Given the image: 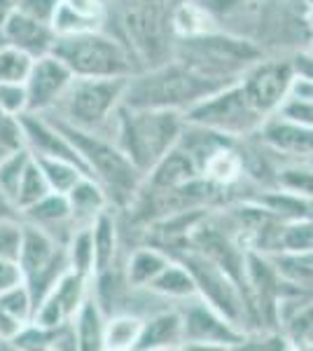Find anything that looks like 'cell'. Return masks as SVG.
<instances>
[{
    "label": "cell",
    "instance_id": "1",
    "mask_svg": "<svg viewBox=\"0 0 313 351\" xmlns=\"http://www.w3.org/2000/svg\"><path fill=\"white\" fill-rule=\"evenodd\" d=\"M227 87L222 82L199 75L178 59H166L157 66L140 68L127 80L122 106L127 108H155V110H180L187 112L195 104L206 99L218 89Z\"/></svg>",
    "mask_w": 313,
    "mask_h": 351
},
{
    "label": "cell",
    "instance_id": "2",
    "mask_svg": "<svg viewBox=\"0 0 313 351\" xmlns=\"http://www.w3.org/2000/svg\"><path fill=\"white\" fill-rule=\"evenodd\" d=\"M183 129L185 112L180 110L119 106L110 127V138L145 176L173 145H178Z\"/></svg>",
    "mask_w": 313,
    "mask_h": 351
},
{
    "label": "cell",
    "instance_id": "3",
    "mask_svg": "<svg viewBox=\"0 0 313 351\" xmlns=\"http://www.w3.org/2000/svg\"><path fill=\"white\" fill-rule=\"evenodd\" d=\"M171 56L183 61L199 75L208 80L234 84L264 52L255 40H248L234 33H222L220 28L195 38H175Z\"/></svg>",
    "mask_w": 313,
    "mask_h": 351
},
{
    "label": "cell",
    "instance_id": "4",
    "mask_svg": "<svg viewBox=\"0 0 313 351\" xmlns=\"http://www.w3.org/2000/svg\"><path fill=\"white\" fill-rule=\"evenodd\" d=\"M49 120L77 148L89 176H94L103 185L108 197H110V204H115V206H131V202L136 199L140 185H143L145 176L136 169V164L124 155V150L119 148L115 141L103 134L71 127V124L56 120V117H49Z\"/></svg>",
    "mask_w": 313,
    "mask_h": 351
},
{
    "label": "cell",
    "instance_id": "5",
    "mask_svg": "<svg viewBox=\"0 0 313 351\" xmlns=\"http://www.w3.org/2000/svg\"><path fill=\"white\" fill-rule=\"evenodd\" d=\"M52 52L75 77H131L140 71L127 43L105 28L56 38Z\"/></svg>",
    "mask_w": 313,
    "mask_h": 351
},
{
    "label": "cell",
    "instance_id": "6",
    "mask_svg": "<svg viewBox=\"0 0 313 351\" xmlns=\"http://www.w3.org/2000/svg\"><path fill=\"white\" fill-rule=\"evenodd\" d=\"M127 80L129 77H73L59 104L42 115L110 138V127L122 106Z\"/></svg>",
    "mask_w": 313,
    "mask_h": 351
},
{
    "label": "cell",
    "instance_id": "7",
    "mask_svg": "<svg viewBox=\"0 0 313 351\" xmlns=\"http://www.w3.org/2000/svg\"><path fill=\"white\" fill-rule=\"evenodd\" d=\"M171 0H119L122 40L140 68L157 66L171 59Z\"/></svg>",
    "mask_w": 313,
    "mask_h": 351
},
{
    "label": "cell",
    "instance_id": "8",
    "mask_svg": "<svg viewBox=\"0 0 313 351\" xmlns=\"http://www.w3.org/2000/svg\"><path fill=\"white\" fill-rule=\"evenodd\" d=\"M264 120L266 117L250 106L238 82L218 89L185 112V122L199 124L231 141H246L248 136H255Z\"/></svg>",
    "mask_w": 313,
    "mask_h": 351
},
{
    "label": "cell",
    "instance_id": "9",
    "mask_svg": "<svg viewBox=\"0 0 313 351\" xmlns=\"http://www.w3.org/2000/svg\"><path fill=\"white\" fill-rule=\"evenodd\" d=\"M171 258L180 260L192 271V276L197 281L199 298L206 300L210 307L218 309L236 328L246 330V324H250V319H253L248 309V298L241 291V286L218 263H213L210 258L190 246L180 248V253H173Z\"/></svg>",
    "mask_w": 313,
    "mask_h": 351
},
{
    "label": "cell",
    "instance_id": "10",
    "mask_svg": "<svg viewBox=\"0 0 313 351\" xmlns=\"http://www.w3.org/2000/svg\"><path fill=\"white\" fill-rule=\"evenodd\" d=\"M19 267L24 274V284L38 302L52 291L64 271L71 269L66 256V243L45 232L38 225L24 223V241L19 251Z\"/></svg>",
    "mask_w": 313,
    "mask_h": 351
},
{
    "label": "cell",
    "instance_id": "11",
    "mask_svg": "<svg viewBox=\"0 0 313 351\" xmlns=\"http://www.w3.org/2000/svg\"><path fill=\"white\" fill-rule=\"evenodd\" d=\"M185 307H180L183 316V349H234L241 347L246 330L236 328L227 321L215 307H210L206 300L190 298L185 300Z\"/></svg>",
    "mask_w": 313,
    "mask_h": 351
},
{
    "label": "cell",
    "instance_id": "12",
    "mask_svg": "<svg viewBox=\"0 0 313 351\" xmlns=\"http://www.w3.org/2000/svg\"><path fill=\"white\" fill-rule=\"evenodd\" d=\"M292 82L295 71L290 59H266V56L255 61L238 80L250 106L264 117L274 115L278 110V106L292 89Z\"/></svg>",
    "mask_w": 313,
    "mask_h": 351
},
{
    "label": "cell",
    "instance_id": "13",
    "mask_svg": "<svg viewBox=\"0 0 313 351\" xmlns=\"http://www.w3.org/2000/svg\"><path fill=\"white\" fill-rule=\"evenodd\" d=\"M73 77L75 75L71 73V68L54 52L38 56L24 82L28 96V112L42 115V112L52 110L61 101V96L66 94V89L71 87Z\"/></svg>",
    "mask_w": 313,
    "mask_h": 351
},
{
    "label": "cell",
    "instance_id": "14",
    "mask_svg": "<svg viewBox=\"0 0 313 351\" xmlns=\"http://www.w3.org/2000/svg\"><path fill=\"white\" fill-rule=\"evenodd\" d=\"M260 143L274 155L288 160H313V129L290 122L281 115H269L255 134Z\"/></svg>",
    "mask_w": 313,
    "mask_h": 351
},
{
    "label": "cell",
    "instance_id": "15",
    "mask_svg": "<svg viewBox=\"0 0 313 351\" xmlns=\"http://www.w3.org/2000/svg\"><path fill=\"white\" fill-rule=\"evenodd\" d=\"M0 36H3V40L8 45H14V47L24 49L33 59L49 54L56 43V33L52 24L33 19V16L24 14L16 8L10 10V12L5 14V19L0 21Z\"/></svg>",
    "mask_w": 313,
    "mask_h": 351
},
{
    "label": "cell",
    "instance_id": "16",
    "mask_svg": "<svg viewBox=\"0 0 313 351\" xmlns=\"http://www.w3.org/2000/svg\"><path fill=\"white\" fill-rule=\"evenodd\" d=\"M199 176H201V169H199L195 157H192L183 145H173V148L145 173L143 188L150 192H168V190L183 188V185L192 183Z\"/></svg>",
    "mask_w": 313,
    "mask_h": 351
},
{
    "label": "cell",
    "instance_id": "17",
    "mask_svg": "<svg viewBox=\"0 0 313 351\" xmlns=\"http://www.w3.org/2000/svg\"><path fill=\"white\" fill-rule=\"evenodd\" d=\"M183 316L180 309H157L143 319V330L136 344L138 351H166V349H183Z\"/></svg>",
    "mask_w": 313,
    "mask_h": 351
},
{
    "label": "cell",
    "instance_id": "18",
    "mask_svg": "<svg viewBox=\"0 0 313 351\" xmlns=\"http://www.w3.org/2000/svg\"><path fill=\"white\" fill-rule=\"evenodd\" d=\"M21 220L38 225V228L49 232V234L64 243L68 241L71 232L75 230L71 216V204H68V197L61 195V192H49L40 202L33 204V206L24 208L21 211Z\"/></svg>",
    "mask_w": 313,
    "mask_h": 351
},
{
    "label": "cell",
    "instance_id": "19",
    "mask_svg": "<svg viewBox=\"0 0 313 351\" xmlns=\"http://www.w3.org/2000/svg\"><path fill=\"white\" fill-rule=\"evenodd\" d=\"M36 300L26 284H19L0 293V342L12 344L16 335L33 321Z\"/></svg>",
    "mask_w": 313,
    "mask_h": 351
},
{
    "label": "cell",
    "instance_id": "20",
    "mask_svg": "<svg viewBox=\"0 0 313 351\" xmlns=\"http://www.w3.org/2000/svg\"><path fill=\"white\" fill-rule=\"evenodd\" d=\"M68 204H71V216L75 228L92 225L105 208H110V197L103 185L94 176H82L71 190H68Z\"/></svg>",
    "mask_w": 313,
    "mask_h": 351
},
{
    "label": "cell",
    "instance_id": "21",
    "mask_svg": "<svg viewBox=\"0 0 313 351\" xmlns=\"http://www.w3.org/2000/svg\"><path fill=\"white\" fill-rule=\"evenodd\" d=\"M241 141H227L218 145L201 164V176L208 183L218 185L227 190L234 188L238 180L246 176V162H243V152L238 148Z\"/></svg>",
    "mask_w": 313,
    "mask_h": 351
},
{
    "label": "cell",
    "instance_id": "22",
    "mask_svg": "<svg viewBox=\"0 0 313 351\" xmlns=\"http://www.w3.org/2000/svg\"><path fill=\"white\" fill-rule=\"evenodd\" d=\"M105 319H108V314L103 311V307H101L99 298L94 295V291H89V295L84 298V302L79 304L75 316L71 319V326H73V330H75L79 351H101L103 349Z\"/></svg>",
    "mask_w": 313,
    "mask_h": 351
},
{
    "label": "cell",
    "instance_id": "23",
    "mask_svg": "<svg viewBox=\"0 0 313 351\" xmlns=\"http://www.w3.org/2000/svg\"><path fill=\"white\" fill-rule=\"evenodd\" d=\"M92 237H94V276L103 274L108 269H115L119 260V248H122V239H119V225L115 213H112V206L105 208L92 223Z\"/></svg>",
    "mask_w": 313,
    "mask_h": 351
},
{
    "label": "cell",
    "instance_id": "24",
    "mask_svg": "<svg viewBox=\"0 0 313 351\" xmlns=\"http://www.w3.org/2000/svg\"><path fill=\"white\" fill-rule=\"evenodd\" d=\"M168 263L171 256L159 246L147 243V246L134 248L127 256V260H124V267H122L124 281H127L129 288H147Z\"/></svg>",
    "mask_w": 313,
    "mask_h": 351
},
{
    "label": "cell",
    "instance_id": "25",
    "mask_svg": "<svg viewBox=\"0 0 313 351\" xmlns=\"http://www.w3.org/2000/svg\"><path fill=\"white\" fill-rule=\"evenodd\" d=\"M218 28V19L199 0H180L171 8V33L175 38H195Z\"/></svg>",
    "mask_w": 313,
    "mask_h": 351
},
{
    "label": "cell",
    "instance_id": "26",
    "mask_svg": "<svg viewBox=\"0 0 313 351\" xmlns=\"http://www.w3.org/2000/svg\"><path fill=\"white\" fill-rule=\"evenodd\" d=\"M147 291L168 300V302H185V300L199 295L197 281H195V276H192V271L175 258H171V263L159 271L157 279L147 286Z\"/></svg>",
    "mask_w": 313,
    "mask_h": 351
},
{
    "label": "cell",
    "instance_id": "27",
    "mask_svg": "<svg viewBox=\"0 0 313 351\" xmlns=\"http://www.w3.org/2000/svg\"><path fill=\"white\" fill-rule=\"evenodd\" d=\"M143 330V316L131 311H117L105 319L103 349L105 351H131L136 349Z\"/></svg>",
    "mask_w": 313,
    "mask_h": 351
},
{
    "label": "cell",
    "instance_id": "28",
    "mask_svg": "<svg viewBox=\"0 0 313 351\" xmlns=\"http://www.w3.org/2000/svg\"><path fill=\"white\" fill-rule=\"evenodd\" d=\"M313 248V216L283 218L278 230V243L274 256H292Z\"/></svg>",
    "mask_w": 313,
    "mask_h": 351
},
{
    "label": "cell",
    "instance_id": "29",
    "mask_svg": "<svg viewBox=\"0 0 313 351\" xmlns=\"http://www.w3.org/2000/svg\"><path fill=\"white\" fill-rule=\"evenodd\" d=\"M274 183L278 190L313 202V164L301 160L283 164L274 171Z\"/></svg>",
    "mask_w": 313,
    "mask_h": 351
},
{
    "label": "cell",
    "instance_id": "30",
    "mask_svg": "<svg viewBox=\"0 0 313 351\" xmlns=\"http://www.w3.org/2000/svg\"><path fill=\"white\" fill-rule=\"evenodd\" d=\"M274 260L278 274L286 284L299 288V291L313 293V248L306 253H292V256H269Z\"/></svg>",
    "mask_w": 313,
    "mask_h": 351
},
{
    "label": "cell",
    "instance_id": "31",
    "mask_svg": "<svg viewBox=\"0 0 313 351\" xmlns=\"http://www.w3.org/2000/svg\"><path fill=\"white\" fill-rule=\"evenodd\" d=\"M66 256L73 271L84 276H94V237L92 225L75 228L66 241Z\"/></svg>",
    "mask_w": 313,
    "mask_h": 351
},
{
    "label": "cell",
    "instance_id": "32",
    "mask_svg": "<svg viewBox=\"0 0 313 351\" xmlns=\"http://www.w3.org/2000/svg\"><path fill=\"white\" fill-rule=\"evenodd\" d=\"M49 192L52 190H49L47 178H45L36 157L31 155V160H28L24 173H21V178H19V185H16V192H14V204H16V208H19V213L24 211V208L33 206L36 202H40L45 195H49Z\"/></svg>",
    "mask_w": 313,
    "mask_h": 351
},
{
    "label": "cell",
    "instance_id": "33",
    "mask_svg": "<svg viewBox=\"0 0 313 351\" xmlns=\"http://www.w3.org/2000/svg\"><path fill=\"white\" fill-rule=\"evenodd\" d=\"M36 162L42 169L45 178L49 183V190L52 192H61V195H68V190L77 183L82 176H89L82 167L68 162V160H59V157H36Z\"/></svg>",
    "mask_w": 313,
    "mask_h": 351
},
{
    "label": "cell",
    "instance_id": "34",
    "mask_svg": "<svg viewBox=\"0 0 313 351\" xmlns=\"http://www.w3.org/2000/svg\"><path fill=\"white\" fill-rule=\"evenodd\" d=\"M33 56L14 45H0V82H26L33 68Z\"/></svg>",
    "mask_w": 313,
    "mask_h": 351
},
{
    "label": "cell",
    "instance_id": "35",
    "mask_svg": "<svg viewBox=\"0 0 313 351\" xmlns=\"http://www.w3.org/2000/svg\"><path fill=\"white\" fill-rule=\"evenodd\" d=\"M52 28H54L56 38H61V36H75V33L94 31V28H103V21L77 14L75 10H71L64 0H61L59 10H56V14L52 19Z\"/></svg>",
    "mask_w": 313,
    "mask_h": 351
},
{
    "label": "cell",
    "instance_id": "36",
    "mask_svg": "<svg viewBox=\"0 0 313 351\" xmlns=\"http://www.w3.org/2000/svg\"><path fill=\"white\" fill-rule=\"evenodd\" d=\"M28 160H31V150L24 148V150L12 152V155H8L0 162V190L12 197V202H14L16 185H19V178H21V173H24Z\"/></svg>",
    "mask_w": 313,
    "mask_h": 351
},
{
    "label": "cell",
    "instance_id": "37",
    "mask_svg": "<svg viewBox=\"0 0 313 351\" xmlns=\"http://www.w3.org/2000/svg\"><path fill=\"white\" fill-rule=\"evenodd\" d=\"M21 241H24V220L0 218V258L19 260Z\"/></svg>",
    "mask_w": 313,
    "mask_h": 351
},
{
    "label": "cell",
    "instance_id": "38",
    "mask_svg": "<svg viewBox=\"0 0 313 351\" xmlns=\"http://www.w3.org/2000/svg\"><path fill=\"white\" fill-rule=\"evenodd\" d=\"M276 115L286 117L290 122H297L301 127H311L313 129V101L304 99L297 94H288L283 99V104L278 106Z\"/></svg>",
    "mask_w": 313,
    "mask_h": 351
},
{
    "label": "cell",
    "instance_id": "39",
    "mask_svg": "<svg viewBox=\"0 0 313 351\" xmlns=\"http://www.w3.org/2000/svg\"><path fill=\"white\" fill-rule=\"evenodd\" d=\"M0 110L5 115H24V112H28L24 82H0Z\"/></svg>",
    "mask_w": 313,
    "mask_h": 351
},
{
    "label": "cell",
    "instance_id": "40",
    "mask_svg": "<svg viewBox=\"0 0 313 351\" xmlns=\"http://www.w3.org/2000/svg\"><path fill=\"white\" fill-rule=\"evenodd\" d=\"M59 5H61V0H16L14 8L21 10V12L28 16H33V19L45 21V24H52Z\"/></svg>",
    "mask_w": 313,
    "mask_h": 351
},
{
    "label": "cell",
    "instance_id": "41",
    "mask_svg": "<svg viewBox=\"0 0 313 351\" xmlns=\"http://www.w3.org/2000/svg\"><path fill=\"white\" fill-rule=\"evenodd\" d=\"M71 10H75L77 14L89 16V19L105 21L108 16V0H64Z\"/></svg>",
    "mask_w": 313,
    "mask_h": 351
},
{
    "label": "cell",
    "instance_id": "42",
    "mask_svg": "<svg viewBox=\"0 0 313 351\" xmlns=\"http://www.w3.org/2000/svg\"><path fill=\"white\" fill-rule=\"evenodd\" d=\"M24 284V274H21V267L16 260H8L0 258V293L10 291V288Z\"/></svg>",
    "mask_w": 313,
    "mask_h": 351
},
{
    "label": "cell",
    "instance_id": "43",
    "mask_svg": "<svg viewBox=\"0 0 313 351\" xmlns=\"http://www.w3.org/2000/svg\"><path fill=\"white\" fill-rule=\"evenodd\" d=\"M290 64H292L295 77H299V80H311L313 82V47L295 52L292 56H290Z\"/></svg>",
    "mask_w": 313,
    "mask_h": 351
},
{
    "label": "cell",
    "instance_id": "44",
    "mask_svg": "<svg viewBox=\"0 0 313 351\" xmlns=\"http://www.w3.org/2000/svg\"><path fill=\"white\" fill-rule=\"evenodd\" d=\"M201 3L206 5L213 14H227V12H234V10L243 8V5H248L250 0H201Z\"/></svg>",
    "mask_w": 313,
    "mask_h": 351
},
{
    "label": "cell",
    "instance_id": "45",
    "mask_svg": "<svg viewBox=\"0 0 313 351\" xmlns=\"http://www.w3.org/2000/svg\"><path fill=\"white\" fill-rule=\"evenodd\" d=\"M0 218H21L19 208H16V204L12 202V197L5 195L3 190H0Z\"/></svg>",
    "mask_w": 313,
    "mask_h": 351
},
{
    "label": "cell",
    "instance_id": "46",
    "mask_svg": "<svg viewBox=\"0 0 313 351\" xmlns=\"http://www.w3.org/2000/svg\"><path fill=\"white\" fill-rule=\"evenodd\" d=\"M14 5H16V0H0V21L5 19V14H8Z\"/></svg>",
    "mask_w": 313,
    "mask_h": 351
},
{
    "label": "cell",
    "instance_id": "47",
    "mask_svg": "<svg viewBox=\"0 0 313 351\" xmlns=\"http://www.w3.org/2000/svg\"><path fill=\"white\" fill-rule=\"evenodd\" d=\"M8 155H12V152H10V150H5L3 145H0V162H3V160H5V157H8Z\"/></svg>",
    "mask_w": 313,
    "mask_h": 351
},
{
    "label": "cell",
    "instance_id": "48",
    "mask_svg": "<svg viewBox=\"0 0 313 351\" xmlns=\"http://www.w3.org/2000/svg\"><path fill=\"white\" fill-rule=\"evenodd\" d=\"M171 3H173V5H175V3H180V0H171Z\"/></svg>",
    "mask_w": 313,
    "mask_h": 351
},
{
    "label": "cell",
    "instance_id": "49",
    "mask_svg": "<svg viewBox=\"0 0 313 351\" xmlns=\"http://www.w3.org/2000/svg\"><path fill=\"white\" fill-rule=\"evenodd\" d=\"M3 43H5V40H3V36H0V45H3Z\"/></svg>",
    "mask_w": 313,
    "mask_h": 351
},
{
    "label": "cell",
    "instance_id": "50",
    "mask_svg": "<svg viewBox=\"0 0 313 351\" xmlns=\"http://www.w3.org/2000/svg\"><path fill=\"white\" fill-rule=\"evenodd\" d=\"M0 115H5V112H3V110H0Z\"/></svg>",
    "mask_w": 313,
    "mask_h": 351
}]
</instances>
